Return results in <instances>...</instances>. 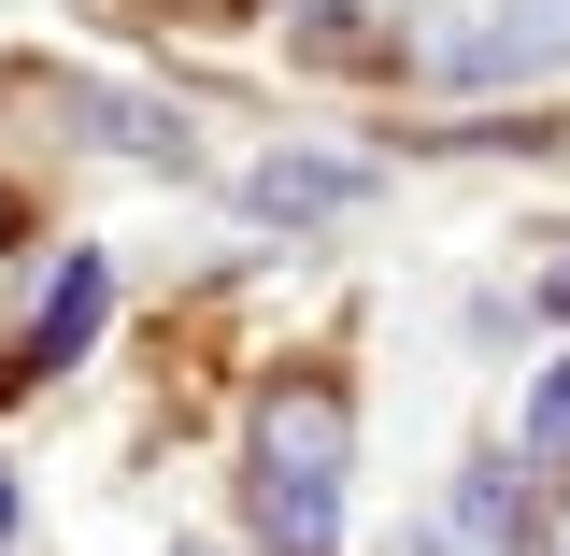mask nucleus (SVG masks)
I'll return each instance as SVG.
<instances>
[{
  "instance_id": "f257e3e1",
  "label": "nucleus",
  "mask_w": 570,
  "mask_h": 556,
  "mask_svg": "<svg viewBox=\"0 0 570 556\" xmlns=\"http://www.w3.org/2000/svg\"><path fill=\"white\" fill-rule=\"evenodd\" d=\"M343 471H356V400L328 371L272 386L257 428H243V514H257V543L272 556H328L343 543Z\"/></svg>"
},
{
  "instance_id": "f03ea898",
  "label": "nucleus",
  "mask_w": 570,
  "mask_h": 556,
  "mask_svg": "<svg viewBox=\"0 0 570 556\" xmlns=\"http://www.w3.org/2000/svg\"><path fill=\"white\" fill-rule=\"evenodd\" d=\"M428 71L442 86H542V71H570V0H456Z\"/></svg>"
},
{
  "instance_id": "7ed1b4c3",
  "label": "nucleus",
  "mask_w": 570,
  "mask_h": 556,
  "mask_svg": "<svg viewBox=\"0 0 570 556\" xmlns=\"http://www.w3.org/2000/svg\"><path fill=\"white\" fill-rule=\"evenodd\" d=\"M356 201H371L356 157H257V172H243V214H257V228H328V214H356Z\"/></svg>"
},
{
  "instance_id": "20e7f679",
  "label": "nucleus",
  "mask_w": 570,
  "mask_h": 556,
  "mask_svg": "<svg viewBox=\"0 0 570 556\" xmlns=\"http://www.w3.org/2000/svg\"><path fill=\"white\" fill-rule=\"evenodd\" d=\"M513 457H528V471H570V357H542V386H528V414H513Z\"/></svg>"
},
{
  "instance_id": "39448f33",
  "label": "nucleus",
  "mask_w": 570,
  "mask_h": 556,
  "mask_svg": "<svg viewBox=\"0 0 570 556\" xmlns=\"http://www.w3.org/2000/svg\"><path fill=\"white\" fill-rule=\"evenodd\" d=\"M86 329H100V257L58 272V300H43V357H86Z\"/></svg>"
},
{
  "instance_id": "423d86ee",
  "label": "nucleus",
  "mask_w": 570,
  "mask_h": 556,
  "mask_svg": "<svg viewBox=\"0 0 570 556\" xmlns=\"http://www.w3.org/2000/svg\"><path fill=\"white\" fill-rule=\"evenodd\" d=\"M442 528H456V543H499V528H513V486H499V457H471V471H456V514H442Z\"/></svg>"
},
{
  "instance_id": "0eeeda50",
  "label": "nucleus",
  "mask_w": 570,
  "mask_h": 556,
  "mask_svg": "<svg viewBox=\"0 0 570 556\" xmlns=\"http://www.w3.org/2000/svg\"><path fill=\"white\" fill-rule=\"evenodd\" d=\"M528 556H570V471H557L542 499H528Z\"/></svg>"
},
{
  "instance_id": "6e6552de",
  "label": "nucleus",
  "mask_w": 570,
  "mask_h": 556,
  "mask_svg": "<svg viewBox=\"0 0 570 556\" xmlns=\"http://www.w3.org/2000/svg\"><path fill=\"white\" fill-rule=\"evenodd\" d=\"M385 556H485V543H456L442 514H414V528H400V543H385Z\"/></svg>"
},
{
  "instance_id": "1a4fd4ad",
  "label": "nucleus",
  "mask_w": 570,
  "mask_h": 556,
  "mask_svg": "<svg viewBox=\"0 0 570 556\" xmlns=\"http://www.w3.org/2000/svg\"><path fill=\"white\" fill-rule=\"evenodd\" d=\"M542 300H557V314H570V257H557V272H542Z\"/></svg>"
},
{
  "instance_id": "9d476101",
  "label": "nucleus",
  "mask_w": 570,
  "mask_h": 556,
  "mask_svg": "<svg viewBox=\"0 0 570 556\" xmlns=\"http://www.w3.org/2000/svg\"><path fill=\"white\" fill-rule=\"evenodd\" d=\"M171 556H228V543H171Z\"/></svg>"
},
{
  "instance_id": "9b49d317",
  "label": "nucleus",
  "mask_w": 570,
  "mask_h": 556,
  "mask_svg": "<svg viewBox=\"0 0 570 556\" xmlns=\"http://www.w3.org/2000/svg\"><path fill=\"white\" fill-rule=\"evenodd\" d=\"M0 243H14V201H0Z\"/></svg>"
}]
</instances>
